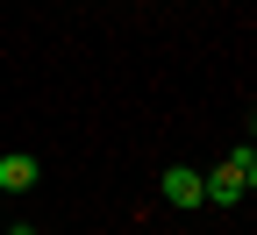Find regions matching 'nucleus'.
<instances>
[{
    "label": "nucleus",
    "instance_id": "nucleus-1",
    "mask_svg": "<svg viewBox=\"0 0 257 235\" xmlns=\"http://www.w3.org/2000/svg\"><path fill=\"white\" fill-rule=\"evenodd\" d=\"M250 185H257V157H250V150H236V157H221L214 171H200V192L214 199V207H236Z\"/></svg>",
    "mask_w": 257,
    "mask_h": 235
},
{
    "label": "nucleus",
    "instance_id": "nucleus-2",
    "mask_svg": "<svg viewBox=\"0 0 257 235\" xmlns=\"http://www.w3.org/2000/svg\"><path fill=\"white\" fill-rule=\"evenodd\" d=\"M157 192H165L172 207H207V192H200V171H186V164H172V171L157 178Z\"/></svg>",
    "mask_w": 257,
    "mask_h": 235
},
{
    "label": "nucleus",
    "instance_id": "nucleus-3",
    "mask_svg": "<svg viewBox=\"0 0 257 235\" xmlns=\"http://www.w3.org/2000/svg\"><path fill=\"white\" fill-rule=\"evenodd\" d=\"M36 178H43V164L29 157V150H15V157H0V192H29Z\"/></svg>",
    "mask_w": 257,
    "mask_h": 235
}]
</instances>
